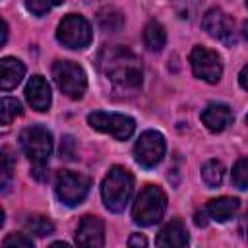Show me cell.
I'll return each mask as SVG.
<instances>
[{"instance_id":"6da1fadb","label":"cell","mask_w":248,"mask_h":248,"mask_svg":"<svg viewBox=\"0 0 248 248\" xmlns=\"http://www.w3.org/2000/svg\"><path fill=\"white\" fill-rule=\"evenodd\" d=\"M99 66L118 89L134 91L141 85V62L124 46H107L99 56Z\"/></svg>"},{"instance_id":"7a4b0ae2","label":"cell","mask_w":248,"mask_h":248,"mask_svg":"<svg viewBox=\"0 0 248 248\" xmlns=\"http://www.w3.org/2000/svg\"><path fill=\"white\" fill-rule=\"evenodd\" d=\"M132 192H134L132 174L124 167H112L108 170V174L105 176L103 186H101V196H103L105 205L110 211L120 213L128 205Z\"/></svg>"},{"instance_id":"3957f363","label":"cell","mask_w":248,"mask_h":248,"mask_svg":"<svg viewBox=\"0 0 248 248\" xmlns=\"http://www.w3.org/2000/svg\"><path fill=\"white\" fill-rule=\"evenodd\" d=\"M165 209H167V196H165V192L159 186L149 184L136 198L134 207H132V217H134V221L138 225L151 227V225L161 221V217L165 215Z\"/></svg>"},{"instance_id":"277c9868","label":"cell","mask_w":248,"mask_h":248,"mask_svg":"<svg viewBox=\"0 0 248 248\" xmlns=\"http://www.w3.org/2000/svg\"><path fill=\"white\" fill-rule=\"evenodd\" d=\"M19 143L35 167H43L52 153V134L45 126H29L21 132Z\"/></svg>"},{"instance_id":"5b68a950","label":"cell","mask_w":248,"mask_h":248,"mask_svg":"<svg viewBox=\"0 0 248 248\" xmlns=\"http://www.w3.org/2000/svg\"><path fill=\"white\" fill-rule=\"evenodd\" d=\"M52 78L58 85V89L68 95L70 99H81L87 87L85 72L79 64L72 60H58L52 66Z\"/></svg>"},{"instance_id":"8992f818","label":"cell","mask_w":248,"mask_h":248,"mask_svg":"<svg viewBox=\"0 0 248 248\" xmlns=\"http://www.w3.org/2000/svg\"><path fill=\"white\" fill-rule=\"evenodd\" d=\"M87 122L93 130L112 136L114 140H128L136 130V120L126 114L116 112H103L95 110L87 116Z\"/></svg>"},{"instance_id":"52a82bcc","label":"cell","mask_w":248,"mask_h":248,"mask_svg":"<svg viewBox=\"0 0 248 248\" xmlns=\"http://www.w3.org/2000/svg\"><path fill=\"white\" fill-rule=\"evenodd\" d=\"M91 180L79 172H72V170H58L56 174V182H54V192L58 196V200L66 205H79L87 192H89Z\"/></svg>"},{"instance_id":"ba28073f","label":"cell","mask_w":248,"mask_h":248,"mask_svg":"<svg viewBox=\"0 0 248 248\" xmlns=\"http://www.w3.org/2000/svg\"><path fill=\"white\" fill-rule=\"evenodd\" d=\"M56 37L68 48H85V46H89L93 33H91V25L87 23V19L83 16L70 14L60 21Z\"/></svg>"},{"instance_id":"9c48e42d","label":"cell","mask_w":248,"mask_h":248,"mask_svg":"<svg viewBox=\"0 0 248 248\" xmlns=\"http://www.w3.org/2000/svg\"><path fill=\"white\" fill-rule=\"evenodd\" d=\"M190 66L194 70V76L209 81V83H217L221 79L223 74V64L221 58L215 50L205 48V46H194L190 52Z\"/></svg>"},{"instance_id":"30bf717a","label":"cell","mask_w":248,"mask_h":248,"mask_svg":"<svg viewBox=\"0 0 248 248\" xmlns=\"http://www.w3.org/2000/svg\"><path fill=\"white\" fill-rule=\"evenodd\" d=\"M163 155H165V138H163V134H159L155 130H147L138 138V141L134 145V159L141 167L151 169V167L159 165Z\"/></svg>"},{"instance_id":"8fae6325","label":"cell","mask_w":248,"mask_h":248,"mask_svg":"<svg viewBox=\"0 0 248 248\" xmlns=\"http://www.w3.org/2000/svg\"><path fill=\"white\" fill-rule=\"evenodd\" d=\"M202 27L207 31L209 37L225 43V45H232L234 43V27H232V19L219 8H211L203 19H202Z\"/></svg>"},{"instance_id":"7c38bea8","label":"cell","mask_w":248,"mask_h":248,"mask_svg":"<svg viewBox=\"0 0 248 248\" xmlns=\"http://www.w3.org/2000/svg\"><path fill=\"white\" fill-rule=\"evenodd\" d=\"M76 244L101 248L105 244V225H103V221L95 215H85L79 221V227H78V232H76Z\"/></svg>"},{"instance_id":"4fadbf2b","label":"cell","mask_w":248,"mask_h":248,"mask_svg":"<svg viewBox=\"0 0 248 248\" xmlns=\"http://www.w3.org/2000/svg\"><path fill=\"white\" fill-rule=\"evenodd\" d=\"M232 110L225 103H209L202 110V122L211 132H223L229 124H232Z\"/></svg>"},{"instance_id":"5bb4252c","label":"cell","mask_w":248,"mask_h":248,"mask_svg":"<svg viewBox=\"0 0 248 248\" xmlns=\"http://www.w3.org/2000/svg\"><path fill=\"white\" fill-rule=\"evenodd\" d=\"M25 97L31 108L45 112L50 107V87L43 76H33L25 85Z\"/></svg>"},{"instance_id":"9a60e30c","label":"cell","mask_w":248,"mask_h":248,"mask_svg":"<svg viewBox=\"0 0 248 248\" xmlns=\"http://www.w3.org/2000/svg\"><path fill=\"white\" fill-rule=\"evenodd\" d=\"M157 246H186L188 244V232H186V227L182 225L180 219H172L170 223H167L157 240H155Z\"/></svg>"},{"instance_id":"2e32d148","label":"cell","mask_w":248,"mask_h":248,"mask_svg":"<svg viewBox=\"0 0 248 248\" xmlns=\"http://www.w3.org/2000/svg\"><path fill=\"white\" fill-rule=\"evenodd\" d=\"M238 205H240V202H238L236 198L223 196V198H213V200H209V203H207L205 209H207V213H209V217H211L213 221L225 223V221H229V219H232V217L236 215Z\"/></svg>"},{"instance_id":"e0dca14e","label":"cell","mask_w":248,"mask_h":248,"mask_svg":"<svg viewBox=\"0 0 248 248\" xmlns=\"http://www.w3.org/2000/svg\"><path fill=\"white\" fill-rule=\"evenodd\" d=\"M23 74H25V66L17 58H10V56L2 58V62H0V87L4 91L14 89L21 81Z\"/></svg>"},{"instance_id":"ac0fdd59","label":"cell","mask_w":248,"mask_h":248,"mask_svg":"<svg viewBox=\"0 0 248 248\" xmlns=\"http://www.w3.org/2000/svg\"><path fill=\"white\" fill-rule=\"evenodd\" d=\"M143 43L149 50L153 52H159L163 50L165 43H167V33H165V27L159 23V21H149L143 29Z\"/></svg>"},{"instance_id":"d6986e66","label":"cell","mask_w":248,"mask_h":248,"mask_svg":"<svg viewBox=\"0 0 248 248\" xmlns=\"http://www.w3.org/2000/svg\"><path fill=\"white\" fill-rule=\"evenodd\" d=\"M97 21H99V25H101L103 31H110V33H114V31L122 29V25H124V14H122L120 10L108 6V8L99 10V14H97Z\"/></svg>"},{"instance_id":"ffe728a7","label":"cell","mask_w":248,"mask_h":248,"mask_svg":"<svg viewBox=\"0 0 248 248\" xmlns=\"http://www.w3.org/2000/svg\"><path fill=\"white\" fill-rule=\"evenodd\" d=\"M223 176H225V167H223L221 161L209 159L207 163H203V167H202V178H203V182H205L207 188L221 186Z\"/></svg>"},{"instance_id":"44dd1931","label":"cell","mask_w":248,"mask_h":248,"mask_svg":"<svg viewBox=\"0 0 248 248\" xmlns=\"http://www.w3.org/2000/svg\"><path fill=\"white\" fill-rule=\"evenodd\" d=\"M25 232H33L35 236H48L54 232V225L50 219H46L45 215H29L23 221Z\"/></svg>"},{"instance_id":"7402d4cb","label":"cell","mask_w":248,"mask_h":248,"mask_svg":"<svg viewBox=\"0 0 248 248\" xmlns=\"http://www.w3.org/2000/svg\"><path fill=\"white\" fill-rule=\"evenodd\" d=\"M21 114V105L17 99H12V97H4L2 103H0V116H2V124L8 126L16 116Z\"/></svg>"},{"instance_id":"603a6c76","label":"cell","mask_w":248,"mask_h":248,"mask_svg":"<svg viewBox=\"0 0 248 248\" xmlns=\"http://www.w3.org/2000/svg\"><path fill=\"white\" fill-rule=\"evenodd\" d=\"M231 178H232V184L236 188H240V190L248 188V157H242L234 163Z\"/></svg>"},{"instance_id":"cb8c5ba5","label":"cell","mask_w":248,"mask_h":248,"mask_svg":"<svg viewBox=\"0 0 248 248\" xmlns=\"http://www.w3.org/2000/svg\"><path fill=\"white\" fill-rule=\"evenodd\" d=\"M2 246L4 248H33V240L25 232H10L2 240Z\"/></svg>"},{"instance_id":"d4e9b609","label":"cell","mask_w":248,"mask_h":248,"mask_svg":"<svg viewBox=\"0 0 248 248\" xmlns=\"http://www.w3.org/2000/svg\"><path fill=\"white\" fill-rule=\"evenodd\" d=\"M64 0H25V8L33 14V16H45L50 8L62 4Z\"/></svg>"},{"instance_id":"484cf974","label":"cell","mask_w":248,"mask_h":248,"mask_svg":"<svg viewBox=\"0 0 248 248\" xmlns=\"http://www.w3.org/2000/svg\"><path fill=\"white\" fill-rule=\"evenodd\" d=\"M12 170H14V161H12L10 151L4 147L2 149V190L8 188V180L12 176Z\"/></svg>"},{"instance_id":"4316f807","label":"cell","mask_w":248,"mask_h":248,"mask_svg":"<svg viewBox=\"0 0 248 248\" xmlns=\"http://www.w3.org/2000/svg\"><path fill=\"white\" fill-rule=\"evenodd\" d=\"M60 155H62L64 159H74L76 151H74V140H72L70 136H66V138L62 140V143H60Z\"/></svg>"},{"instance_id":"83f0119b","label":"cell","mask_w":248,"mask_h":248,"mask_svg":"<svg viewBox=\"0 0 248 248\" xmlns=\"http://www.w3.org/2000/svg\"><path fill=\"white\" fill-rule=\"evenodd\" d=\"M207 221H209V213H207V209H200V211H196V215H194V223H196L198 227H205Z\"/></svg>"},{"instance_id":"f1b7e54d","label":"cell","mask_w":248,"mask_h":248,"mask_svg":"<svg viewBox=\"0 0 248 248\" xmlns=\"http://www.w3.org/2000/svg\"><path fill=\"white\" fill-rule=\"evenodd\" d=\"M238 232H240V236L248 242V213H244V215L240 217V221H238Z\"/></svg>"},{"instance_id":"f546056e","label":"cell","mask_w":248,"mask_h":248,"mask_svg":"<svg viewBox=\"0 0 248 248\" xmlns=\"http://www.w3.org/2000/svg\"><path fill=\"white\" fill-rule=\"evenodd\" d=\"M128 246H147V238L141 234H132L128 238Z\"/></svg>"},{"instance_id":"4dcf8cb0","label":"cell","mask_w":248,"mask_h":248,"mask_svg":"<svg viewBox=\"0 0 248 248\" xmlns=\"http://www.w3.org/2000/svg\"><path fill=\"white\" fill-rule=\"evenodd\" d=\"M238 81H240V87H242L244 91H248V64L240 70V74H238Z\"/></svg>"},{"instance_id":"1f68e13d","label":"cell","mask_w":248,"mask_h":248,"mask_svg":"<svg viewBox=\"0 0 248 248\" xmlns=\"http://www.w3.org/2000/svg\"><path fill=\"white\" fill-rule=\"evenodd\" d=\"M242 35H244V39L248 41V19L242 23Z\"/></svg>"},{"instance_id":"d6a6232c","label":"cell","mask_w":248,"mask_h":248,"mask_svg":"<svg viewBox=\"0 0 248 248\" xmlns=\"http://www.w3.org/2000/svg\"><path fill=\"white\" fill-rule=\"evenodd\" d=\"M6 37H8V23L4 21V31H2V45L6 43Z\"/></svg>"},{"instance_id":"836d02e7","label":"cell","mask_w":248,"mask_h":248,"mask_svg":"<svg viewBox=\"0 0 248 248\" xmlns=\"http://www.w3.org/2000/svg\"><path fill=\"white\" fill-rule=\"evenodd\" d=\"M83 2H93V0H83Z\"/></svg>"},{"instance_id":"e575fe53","label":"cell","mask_w":248,"mask_h":248,"mask_svg":"<svg viewBox=\"0 0 248 248\" xmlns=\"http://www.w3.org/2000/svg\"><path fill=\"white\" fill-rule=\"evenodd\" d=\"M246 122H248V114H246Z\"/></svg>"},{"instance_id":"d590c367","label":"cell","mask_w":248,"mask_h":248,"mask_svg":"<svg viewBox=\"0 0 248 248\" xmlns=\"http://www.w3.org/2000/svg\"><path fill=\"white\" fill-rule=\"evenodd\" d=\"M246 6H248V0H246Z\"/></svg>"}]
</instances>
